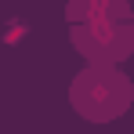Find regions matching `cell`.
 <instances>
[{"instance_id":"cell-1","label":"cell","mask_w":134,"mask_h":134,"mask_svg":"<svg viewBox=\"0 0 134 134\" xmlns=\"http://www.w3.org/2000/svg\"><path fill=\"white\" fill-rule=\"evenodd\" d=\"M69 44L87 65H123L134 54L131 0H65Z\"/></svg>"},{"instance_id":"cell-2","label":"cell","mask_w":134,"mask_h":134,"mask_svg":"<svg viewBox=\"0 0 134 134\" xmlns=\"http://www.w3.org/2000/svg\"><path fill=\"white\" fill-rule=\"evenodd\" d=\"M69 105L87 123H116L134 105V80L120 65H83L69 83Z\"/></svg>"},{"instance_id":"cell-3","label":"cell","mask_w":134,"mask_h":134,"mask_svg":"<svg viewBox=\"0 0 134 134\" xmlns=\"http://www.w3.org/2000/svg\"><path fill=\"white\" fill-rule=\"evenodd\" d=\"M29 25H22V22H11V29H7V44H18V36H22Z\"/></svg>"}]
</instances>
